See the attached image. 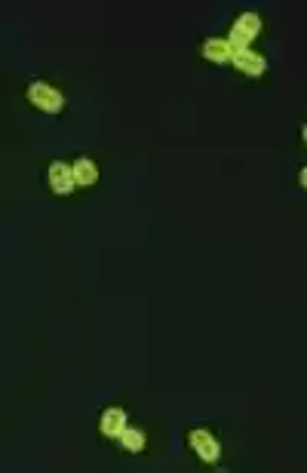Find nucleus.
Masks as SVG:
<instances>
[{
  "instance_id": "obj_7",
  "label": "nucleus",
  "mask_w": 307,
  "mask_h": 473,
  "mask_svg": "<svg viewBox=\"0 0 307 473\" xmlns=\"http://www.w3.org/2000/svg\"><path fill=\"white\" fill-rule=\"evenodd\" d=\"M71 166H74L77 188H92V184L98 182V166H96V160H89V157H77Z\"/></svg>"
},
{
  "instance_id": "obj_4",
  "label": "nucleus",
  "mask_w": 307,
  "mask_h": 473,
  "mask_svg": "<svg viewBox=\"0 0 307 473\" xmlns=\"http://www.w3.org/2000/svg\"><path fill=\"white\" fill-rule=\"evenodd\" d=\"M130 427V421H126V412L120 406H111L102 412V421H98V430H102V436H108V440H120V433Z\"/></svg>"
},
{
  "instance_id": "obj_2",
  "label": "nucleus",
  "mask_w": 307,
  "mask_h": 473,
  "mask_svg": "<svg viewBox=\"0 0 307 473\" xmlns=\"http://www.w3.org/2000/svg\"><path fill=\"white\" fill-rule=\"evenodd\" d=\"M46 178H49V188H53V194H59V197H68V194H74V188H77L74 166H71V163L53 160V163H49Z\"/></svg>"
},
{
  "instance_id": "obj_10",
  "label": "nucleus",
  "mask_w": 307,
  "mask_h": 473,
  "mask_svg": "<svg viewBox=\"0 0 307 473\" xmlns=\"http://www.w3.org/2000/svg\"><path fill=\"white\" fill-rule=\"evenodd\" d=\"M234 25H237V28H243V31H246L249 34V37H258V34H261V16H258V12H243V16L237 19V22H234Z\"/></svg>"
},
{
  "instance_id": "obj_3",
  "label": "nucleus",
  "mask_w": 307,
  "mask_h": 473,
  "mask_svg": "<svg viewBox=\"0 0 307 473\" xmlns=\"http://www.w3.org/2000/svg\"><path fill=\"white\" fill-rule=\"evenodd\" d=\"M188 440H191V449L197 452L200 461H206V464H218V458H221V446H218V440L209 433V430H203V427L191 430Z\"/></svg>"
},
{
  "instance_id": "obj_9",
  "label": "nucleus",
  "mask_w": 307,
  "mask_h": 473,
  "mask_svg": "<svg viewBox=\"0 0 307 473\" xmlns=\"http://www.w3.org/2000/svg\"><path fill=\"white\" fill-rule=\"evenodd\" d=\"M249 43H252V37H249V34L243 31V28L234 25V28H231V34H227V46H231V53H234V55L249 53Z\"/></svg>"
},
{
  "instance_id": "obj_8",
  "label": "nucleus",
  "mask_w": 307,
  "mask_h": 473,
  "mask_svg": "<svg viewBox=\"0 0 307 473\" xmlns=\"http://www.w3.org/2000/svg\"><path fill=\"white\" fill-rule=\"evenodd\" d=\"M120 446L126 452H132V455H139L141 449H145V430L139 427H126L123 433H120Z\"/></svg>"
},
{
  "instance_id": "obj_6",
  "label": "nucleus",
  "mask_w": 307,
  "mask_h": 473,
  "mask_svg": "<svg viewBox=\"0 0 307 473\" xmlns=\"http://www.w3.org/2000/svg\"><path fill=\"white\" fill-rule=\"evenodd\" d=\"M234 68H237L240 74H246V77H261L264 71H267V59L249 49V53L234 55Z\"/></svg>"
},
{
  "instance_id": "obj_1",
  "label": "nucleus",
  "mask_w": 307,
  "mask_h": 473,
  "mask_svg": "<svg viewBox=\"0 0 307 473\" xmlns=\"http://www.w3.org/2000/svg\"><path fill=\"white\" fill-rule=\"evenodd\" d=\"M28 102L37 108V111H44V114H62L65 111V96H62V89H55L53 83H44V80L28 83Z\"/></svg>"
},
{
  "instance_id": "obj_12",
  "label": "nucleus",
  "mask_w": 307,
  "mask_h": 473,
  "mask_svg": "<svg viewBox=\"0 0 307 473\" xmlns=\"http://www.w3.org/2000/svg\"><path fill=\"white\" fill-rule=\"evenodd\" d=\"M301 139H304V145H307V123L301 126Z\"/></svg>"
},
{
  "instance_id": "obj_11",
  "label": "nucleus",
  "mask_w": 307,
  "mask_h": 473,
  "mask_svg": "<svg viewBox=\"0 0 307 473\" xmlns=\"http://www.w3.org/2000/svg\"><path fill=\"white\" fill-rule=\"evenodd\" d=\"M298 184H301V188L307 191V166H304L301 172H298Z\"/></svg>"
},
{
  "instance_id": "obj_5",
  "label": "nucleus",
  "mask_w": 307,
  "mask_h": 473,
  "mask_svg": "<svg viewBox=\"0 0 307 473\" xmlns=\"http://www.w3.org/2000/svg\"><path fill=\"white\" fill-rule=\"evenodd\" d=\"M200 53H203V59L209 62V64H227V62H234V53H231V46H227V37H206Z\"/></svg>"
}]
</instances>
